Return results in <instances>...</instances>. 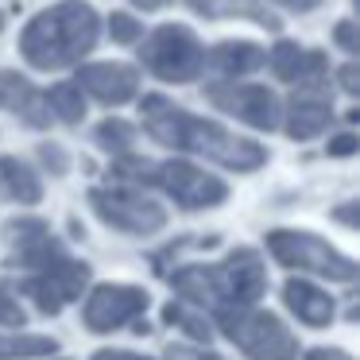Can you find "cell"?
<instances>
[{
    "mask_svg": "<svg viewBox=\"0 0 360 360\" xmlns=\"http://www.w3.org/2000/svg\"><path fill=\"white\" fill-rule=\"evenodd\" d=\"M143 112V128H148L151 140L167 143V148L179 151H194V155H205L213 163L229 167V171H256V167L267 163V151L252 140H240L229 128H221L217 120H202L190 117L182 105L167 101V97L151 94L140 101Z\"/></svg>",
    "mask_w": 360,
    "mask_h": 360,
    "instance_id": "cell-1",
    "label": "cell"
},
{
    "mask_svg": "<svg viewBox=\"0 0 360 360\" xmlns=\"http://www.w3.org/2000/svg\"><path fill=\"white\" fill-rule=\"evenodd\" d=\"M171 287L190 306L225 310H252L256 298L267 290V267L256 248H236L221 264H190L171 275Z\"/></svg>",
    "mask_w": 360,
    "mask_h": 360,
    "instance_id": "cell-2",
    "label": "cell"
},
{
    "mask_svg": "<svg viewBox=\"0 0 360 360\" xmlns=\"http://www.w3.org/2000/svg\"><path fill=\"white\" fill-rule=\"evenodd\" d=\"M101 35V20L89 4L82 0H63L55 8L39 12L32 24L20 35V55L27 58V66L51 74V70H66V66L82 63L89 51L97 47Z\"/></svg>",
    "mask_w": 360,
    "mask_h": 360,
    "instance_id": "cell-3",
    "label": "cell"
},
{
    "mask_svg": "<svg viewBox=\"0 0 360 360\" xmlns=\"http://www.w3.org/2000/svg\"><path fill=\"white\" fill-rule=\"evenodd\" d=\"M225 337L252 360H295L298 356V341L275 314L267 310H225L217 314Z\"/></svg>",
    "mask_w": 360,
    "mask_h": 360,
    "instance_id": "cell-4",
    "label": "cell"
},
{
    "mask_svg": "<svg viewBox=\"0 0 360 360\" xmlns=\"http://www.w3.org/2000/svg\"><path fill=\"white\" fill-rule=\"evenodd\" d=\"M267 252H271L283 267H295V271H310V275H321V279H333V283L356 279V264H352L349 256H341L337 248H329V244L314 233L275 229V233H267Z\"/></svg>",
    "mask_w": 360,
    "mask_h": 360,
    "instance_id": "cell-5",
    "label": "cell"
},
{
    "mask_svg": "<svg viewBox=\"0 0 360 360\" xmlns=\"http://www.w3.org/2000/svg\"><path fill=\"white\" fill-rule=\"evenodd\" d=\"M143 66H148L155 78L163 82H194L198 74L205 70V51L198 43V35L190 27H179V24H163L143 39V51H140Z\"/></svg>",
    "mask_w": 360,
    "mask_h": 360,
    "instance_id": "cell-6",
    "label": "cell"
},
{
    "mask_svg": "<svg viewBox=\"0 0 360 360\" xmlns=\"http://www.w3.org/2000/svg\"><path fill=\"white\" fill-rule=\"evenodd\" d=\"M89 205L109 229L128 236H151L167 225V210L151 198L136 194L128 186H97L89 190Z\"/></svg>",
    "mask_w": 360,
    "mask_h": 360,
    "instance_id": "cell-7",
    "label": "cell"
},
{
    "mask_svg": "<svg viewBox=\"0 0 360 360\" xmlns=\"http://www.w3.org/2000/svg\"><path fill=\"white\" fill-rule=\"evenodd\" d=\"M151 186H163L167 198H174L182 210H213V205H221L229 198V186L217 179V174H205L202 167L186 163V159L155 163Z\"/></svg>",
    "mask_w": 360,
    "mask_h": 360,
    "instance_id": "cell-8",
    "label": "cell"
},
{
    "mask_svg": "<svg viewBox=\"0 0 360 360\" xmlns=\"http://www.w3.org/2000/svg\"><path fill=\"white\" fill-rule=\"evenodd\" d=\"M148 310V290L128 287V283H101L89 290L86 306H82V321L89 333H112L120 326L140 321V314Z\"/></svg>",
    "mask_w": 360,
    "mask_h": 360,
    "instance_id": "cell-9",
    "label": "cell"
},
{
    "mask_svg": "<svg viewBox=\"0 0 360 360\" xmlns=\"http://www.w3.org/2000/svg\"><path fill=\"white\" fill-rule=\"evenodd\" d=\"M205 97H210L221 112H233L236 120L259 128V132L279 128V101H275V94L267 86H248V82H217V86H205Z\"/></svg>",
    "mask_w": 360,
    "mask_h": 360,
    "instance_id": "cell-10",
    "label": "cell"
},
{
    "mask_svg": "<svg viewBox=\"0 0 360 360\" xmlns=\"http://www.w3.org/2000/svg\"><path fill=\"white\" fill-rule=\"evenodd\" d=\"M86 283H89V267L66 256L63 264L47 267V271L27 275V279L20 283V290L32 298L39 314H58L66 302H74V298L82 295V287H86Z\"/></svg>",
    "mask_w": 360,
    "mask_h": 360,
    "instance_id": "cell-11",
    "label": "cell"
},
{
    "mask_svg": "<svg viewBox=\"0 0 360 360\" xmlns=\"http://www.w3.org/2000/svg\"><path fill=\"white\" fill-rule=\"evenodd\" d=\"M74 86H78L82 94L97 97L101 105H128L140 94V74L124 63H89L78 70Z\"/></svg>",
    "mask_w": 360,
    "mask_h": 360,
    "instance_id": "cell-12",
    "label": "cell"
},
{
    "mask_svg": "<svg viewBox=\"0 0 360 360\" xmlns=\"http://www.w3.org/2000/svg\"><path fill=\"white\" fill-rule=\"evenodd\" d=\"M333 120V105H329L326 82H314V86H298V94L287 105V136L290 140H314L321 136Z\"/></svg>",
    "mask_w": 360,
    "mask_h": 360,
    "instance_id": "cell-13",
    "label": "cell"
},
{
    "mask_svg": "<svg viewBox=\"0 0 360 360\" xmlns=\"http://www.w3.org/2000/svg\"><path fill=\"white\" fill-rule=\"evenodd\" d=\"M0 109L16 112V117L32 128H47L51 120H55L47 109V97L16 70H0Z\"/></svg>",
    "mask_w": 360,
    "mask_h": 360,
    "instance_id": "cell-14",
    "label": "cell"
},
{
    "mask_svg": "<svg viewBox=\"0 0 360 360\" xmlns=\"http://www.w3.org/2000/svg\"><path fill=\"white\" fill-rule=\"evenodd\" d=\"M271 66V74L279 82H298V86H314V82H321V74H326V55L321 51H306L298 47V43H275L271 55H267V63Z\"/></svg>",
    "mask_w": 360,
    "mask_h": 360,
    "instance_id": "cell-15",
    "label": "cell"
},
{
    "mask_svg": "<svg viewBox=\"0 0 360 360\" xmlns=\"http://www.w3.org/2000/svg\"><path fill=\"white\" fill-rule=\"evenodd\" d=\"M283 302H287V310L295 314L302 326H329L333 321V298L326 295L321 287H314V283L306 279H287L283 283Z\"/></svg>",
    "mask_w": 360,
    "mask_h": 360,
    "instance_id": "cell-16",
    "label": "cell"
},
{
    "mask_svg": "<svg viewBox=\"0 0 360 360\" xmlns=\"http://www.w3.org/2000/svg\"><path fill=\"white\" fill-rule=\"evenodd\" d=\"M210 70L217 78H244V74H256L259 66L267 63V51L259 43H244V39H229V43H217L210 51Z\"/></svg>",
    "mask_w": 360,
    "mask_h": 360,
    "instance_id": "cell-17",
    "label": "cell"
},
{
    "mask_svg": "<svg viewBox=\"0 0 360 360\" xmlns=\"http://www.w3.org/2000/svg\"><path fill=\"white\" fill-rule=\"evenodd\" d=\"M182 4L210 20H252V24L267 27V32L283 27V20L275 12H267V4H259V0H182Z\"/></svg>",
    "mask_w": 360,
    "mask_h": 360,
    "instance_id": "cell-18",
    "label": "cell"
},
{
    "mask_svg": "<svg viewBox=\"0 0 360 360\" xmlns=\"http://www.w3.org/2000/svg\"><path fill=\"white\" fill-rule=\"evenodd\" d=\"M0 190L20 205H35L43 198L39 174H35L27 163H20V159H0Z\"/></svg>",
    "mask_w": 360,
    "mask_h": 360,
    "instance_id": "cell-19",
    "label": "cell"
},
{
    "mask_svg": "<svg viewBox=\"0 0 360 360\" xmlns=\"http://www.w3.org/2000/svg\"><path fill=\"white\" fill-rule=\"evenodd\" d=\"M43 97H47L51 117H58L63 124H82V120H86V97H82V89L74 86V82H58V86Z\"/></svg>",
    "mask_w": 360,
    "mask_h": 360,
    "instance_id": "cell-20",
    "label": "cell"
},
{
    "mask_svg": "<svg viewBox=\"0 0 360 360\" xmlns=\"http://www.w3.org/2000/svg\"><path fill=\"white\" fill-rule=\"evenodd\" d=\"M58 345L51 337H32V333H0V360H32V356H51Z\"/></svg>",
    "mask_w": 360,
    "mask_h": 360,
    "instance_id": "cell-21",
    "label": "cell"
},
{
    "mask_svg": "<svg viewBox=\"0 0 360 360\" xmlns=\"http://www.w3.org/2000/svg\"><path fill=\"white\" fill-rule=\"evenodd\" d=\"M97 143H101L105 151H117V155H124L128 148H132L136 143V128L128 124V120H101V124H97Z\"/></svg>",
    "mask_w": 360,
    "mask_h": 360,
    "instance_id": "cell-22",
    "label": "cell"
},
{
    "mask_svg": "<svg viewBox=\"0 0 360 360\" xmlns=\"http://www.w3.org/2000/svg\"><path fill=\"white\" fill-rule=\"evenodd\" d=\"M163 321H171V326H182L194 341H210L213 337V326H210V318H202V314H194V310H186L182 302H171L163 310Z\"/></svg>",
    "mask_w": 360,
    "mask_h": 360,
    "instance_id": "cell-23",
    "label": "cell"
},
{
    "mask_svg": "<svg viewBox=\"0 0 360 360\" xmlns=\"http://www.w3.org/2000/svg\"><path fill=\"white\" fill-rule=\"evenodd\" d=\"M151 171H155V163L143 159V155H132V151L117 155V163L109 167V174L117 182H151Z\"/></svg>",
    "mask_w": 360,
    "mask_h": 360,
    "instance_id": "cell-24",
    "label": "cell"
},
{
    "mask_svg": "<svg viewBox=\"0 0 360 360\" xmlns=\"http://www.w3.org/2000/svg\"><path fill=\"white\" fill-rule=\"evenodd\" d=\"M43 233H51V225L39 217H24V221H8V225H4V236H8L12 244H20V248H24L27 240H35V236H43Z\"/></svg>",
    "mask_w": 360,
    "mask_h": 360,
    "instance_id": "cell-25",
    "label": "cell"
},
{
    "mask_svg": "<svg viewBox=\"0 0 360 360\" xmlns=\"http://www.w3.org/2000/svg\"><path fill=\"white\" fill-rule=\"evenodd\" d=\"M109 35L117 43H140L143 39V27H140V20H132L128 12H112V16H109Z\"/></svg>",
    "mask_w": 360,
    "mask_h": 360,
    "instance_id": "cell-26",
    "label": "cell"
},
{
    "mask_svg": "<svg viewBox=\"0 0 360 360\" xmlns=\"http://www.w3.org/2000/svg\"><path fill=\"white\" fill-rule=\"evenodd\" d=\"M27 314L24 306H20V298L12 295L8 287H0V326H8V329H24Z\"/></svg>",
    "mask_w": 360,
    "mask_h": 360,
    "instance_id": "cell-27",
    "label": "cell"
},
{
    "mask_svg": "<svg viewBox=\"0 0 360 360\" xmlns=\"http://www.w3.org/2000/svg\"><path fill=\"white\" fill-rule=\"evenodd\" d=\"M39 159L51 167V174H66V167H70V159H66V151L58 148V143H43V148H39Z\"/></svg>",
    "mask_w": 360,
    "mask_h": 360,
    "instance_id": "cell-28",
    "label": "cell"
},
{
    "mask_svg": "<svg viewBox=\"0 0 360 360\" xmlns=\"http://www.w3.org/2000/svg\"><path fill=\"white\" fill-rule=\"evenodd\" d=\"M167 360H221L217 352H202V349H186V345H167L163 352Z\"/></svg>",
    "mask_w": 360,
    "mask_h": 360,
    "instance_id": "cell-29",
    "label": "cell"
},
{
    "mask_svg": "<svg viewBox=\"0 0 360 360\" xmlns=\"http://www.w3.org/2000/svg\"><path fill=\"white\" fill-rule=\"evenodd\" d=\"M333 39L341 43L345 51H360V39H356V24H352V20H345V24H337Z\"/></svg>",
    "mask_w": 360,
    "mask_h": 360,
    "instance_id": "cell-30",
    "label": "cell"
},
{
    "mask_svg": "<svg viewBox=\"0 0 360 360\" xmlns=\"http://www.w3.org/2000/svg\"><path fill=\"white\" fill-rule=\"evenodd\" d=\"M337 78H341V89H345L349 97H356V94H360V70H356V63L341 66V70H337Z\"/></svg>",
    "mask_w": 360,
    "mask_h": 360,
    "instance_id": "cell-31",
    "label": "cell"
},
{
    "mask_svg": "<svg viewBox=\"0 0 360 360\" xmlns=\"http://www.w3.org/2000/svg\"><path fill=\"white\" fill-rule=\"evenodd\" d=\"M326 151H329V155H352V151H356V136H352V132L333 136V140L326 143Z\"/></svg>",
    "mask_w": 360,
    "mask_h": 360,
    "instance_id": "cell-32",
    "label": "cell"
},
{
    "mask_svg": "<svg viewBox=\"0 0 360 360\" xmlns=\"http://www.w3.org/2000/svg\"><path fill=\"white\" fill-rule=\"evenodd\" d=\"M94 360H151V356H136V352H124V349H101L94 352Z\"/></svg>",
    "mask_w": 360,
    "mask_h": 360,
    "instance_id": "cell-33",
    "label": "cell"
},
{
    "mask_svg": "<svg viewBox=\"0 0 360 360\" xmlns=\"http://www.w3.org/2000/svg\"><path fill=\"white\" fill-rule=\"evenodd\" d=\"M306 360H352L349 352H341V349H310L306 352Z\"/></svg>",
    "mask_w": 360,
    "mask_h": 360,
    "instance_id": "cell-34",
    "label": "cell"
},
{
    "mask_svg": "<svg viewBox=\"0 0 360 360\" xmlns=\"http://www.w3.org/2000/svg\"><path fill=\"white\" fill-rule=\"evenodd\" d=\"M275 4H283L287 12H314L321 0H275Z\"/></svg>",
    "mask_w": 360,
    "mask_h": 360,
    "instance_id": "cell-35",
    "label": "cell"
},
{
    "mask_svg": "<svg viewBox=\"0 0 360 360\" xmlns=\"http://www.w3.org/2000/svg\"><path fill=\"white\" fill-rule=\"evenodd\" d=\"M132 4H136L140 12H155V8H163L167 0H132Z\"/></svg>",
    "mask_w": 360,
    "mask_h": 360,
    "instance_id": "cell-36",
    "label": "cell"
},
{
    "mask_svg": "<svg viewBox=\"0 0 360 360\" xmlns=\"http://www.w3.org/2000/svg\"><path fill=\"white\" fill-rule=\"evenodd\" d=\"M0 32H4V12H0Z\"/></svg>",
    "mask_w": 360,
    "mask_h": 360,
    "instance_id": "cell-37",
    "label": "cell"
}]
</instances>
